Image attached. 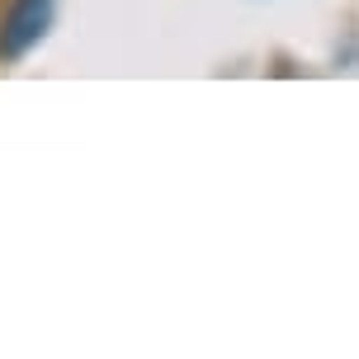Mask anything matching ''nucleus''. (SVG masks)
<instances>
[{
  "label": "nucleus",
  "instance_id": "f257e3e1",
  "mask_svg": "<svg viewBox=\"0 0 359 359\" xmlns=\"http://www.w3.org/2000/svg\"><path fill=\"white\" fill-rule=\"evenodd\" d=\"M57 0H10V10L0 15V57H24L38 38L53 29Z\"/></svg>",
  "mask_w": 359,
  "mask_h": 359
}]
</instances>
